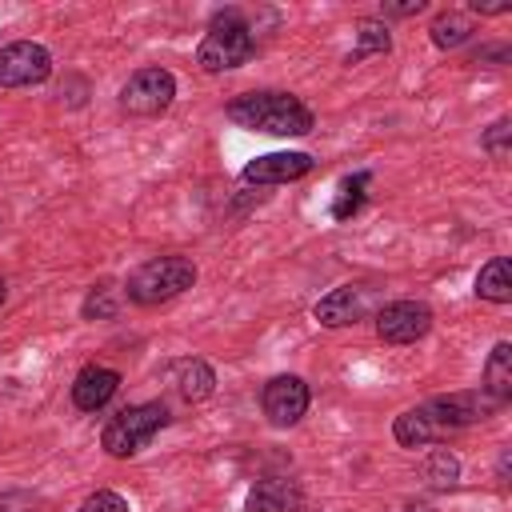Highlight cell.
Segmentation results:
<instances>
[{
	"label": "cell",
	"instance_id": "obj_1",
	"mask_svg": "<svg viewBox=\"0 0 512 512\" xmlns=\"http://www.w3.org/2000/svg\"><path fill=\"white\" fill-rule=\"evenodd\" d=\"M224 116L248 132H268V136H308L316 128L312 108L292 92H244L228 100Z\"/></svg>",
	"mask_w": 512,
	"mask_h": 512
},
{
	"label": "cell",
	"instance_id": "obj_2",
	"mask_svg": "<svg viewBox=\"0 0 512 512\" xmlns=\"http://www.w3.org/2000/svg\"><path fill=\"white\" fill-rule=\"evenodd\" d=\"M252 56H256V36H252L248 20L236 8L216 12L208 32H204V40H200V48H196V64L216 76V72H232V68L248 64Z\"/></svg>",
	"mask_w": 512,
	"mask_h": 512
},
{
	"label": "cell",
	"instance_id": "obj_3",
	"mask_svg": "<svg viewBox=\"0 0 512 512\" xmlns=\"http://www.w3.org/2000/svg\"><path fill=\"white\" fill-rule=\"evenodd\" d=\"M196 284V264L188 256H152L144 260L128 280H124V296L128 304H140V308H156V304H168L176 300L180 292H188Z\"/></svg>",
	"mask_w": 512,
	"mask_h": 512
},
{
	"label": "cell",
	"instance_id": "obj_4",
	"mask_svg": "<svg viewBox=\"0 0 512 512\" xmlns=\"http://www.w3.org/2000/svg\"><path fill=\"white\" fill-rule=\"evenodd\" d=\"M168 420H172V416H168V404H164V400L128 404V408H120V412L104 424L100 448H104L108 456H116V460H128V456H136Z\"/></svg>",
	"mask_w": 512,
	"mask_h": 512
},
{
	"label": "cell",
	"instance_id": "obj_5",
	"mask_svg": "<svg viewBox=\"0 0 512 512\" xmlns=\"http://www.w3.org/2000/svg\"><path fill=\"white\" fill-rule=\"evenodd\" d=\"M172 100H176V76L160 64L136 68L120 88V108L128 116H160L172 108Z\"/></svg>",
	"mask_w": 512,
	"mask_h": 512
},
{
	"label": "cell",
	"instance_id": "obj_6",
	"mask_svg": "<svg viewBox=\"0 0 512 512\" xmlns=\"http://www.w3.org/2000/svg\"><path fill=\"white\" fill-rule=\"evenodd\" d=\"M420 408L428 412V420H432V424L440 428V436H444V432L468 428V424H476V420H488L500 404L480 388V392H448V396H432V400H424Z\"/></svg>",
	"mask_w": 512,
	"mask_h": 512
},
{
	"label": "cell",
	"instance_id": "obj_7",
	"mask_svg": "<svg viewBox=\"0 0 512 512\" xmlns=\"http://www.w3.org/2000/svg\"><path fill=\"white\" fill-rule=\"evenodd\" d=\"M52 76V52L36 40H12L0 48V88H32Z\"/></svg>",
	"mask_w": 512,
	"mask_h": 512
},
{
	"label": "cell",
	"instance_id": "obj_8",
	"mask_svg": "<svg viewBox=\"0 0 512 512\" xmlns=\"http://www.w3.org/2000/svg\"><path fill=\"white\" fill-rule=\"evenodd\" d=\"M432 328V308L424 300H392L376 312V336L384 344H416Z\"/></svg>",
	"mask_w": 512,
	"mask_h": 512
},
{
	"label": "cell",
	"instance_id": "obj_9",
	"mask_svg": "<svg viewBox=\"0 0 512 512\" xmlns=\"http://www.w3.org/2000/svg\"><path fill=\"white\" fill-rule=\"evenodd\" d=\"M308 400H312L308 384L300 376H292V372L272 376L264 384V392H260V408H264L268 424H276V428H292L308 412Z\"/></svg>",
	"mask_w": 512,
	"mask_h": 512
},
{
	"label": "cell",
	"instance_id": "obj_10",
	"mask_svg": "<svg viewBox=\"0 0 512 512\" xmlns=\"http://www.w3.org/2000/svg\"><path fill=\"white\" fill-rule=\"evenodd\" d=\"M312 168L316 160L308 152H264L240 168V180L244 184H288V180L308 176Z\"/></svg>",
	"mask_w": 512,
	"mask_h": 512
},
{
	"label": "cell",
	"instance_id": "obj_11",
	"mask_svg": "<svg viewBox=\"0 0 512 512\" xmlns=\"http://www.w3.org/2000/svg\"><path fill=\"white\" fill-rule=\"evenodd\" d=\"M364 308H368V292L360 284H340V288H332L328 296L316 300L312 316L324 328H348V324H356L364 316Z\"/></svg>",
	"mask_w": 512,
	"mask_h": 512
},
{
	"label": "cell",
	"instance_id": "obj_12",
	"mask_svg": "<svg viewBox=\"0 0 512 512\" xmlns=\"http://www.w3.org/2000/svg\"><path fill=\"white\" fill-rule=\"evenodd\" d=\"M116 388H120V372H116V368H108V364H88V368H80L76 380H72V404H76L80 412H100V408L116 396Z\"/></svg>",
	"mask_w": 512,
	"mask_h": 512
},
{
	"label": "cell",
	"instance_id": "obj_13",
	"mask_svg": "<svg viewBox=\"0 0 512 512\" xmlns=\"http://www.w3.org/2000/svg\"><path fill=\"white\" fill-rule=\"evenodd\" d=\"M300 504H304V492L288 476H264L244 496V512H300Z\"/></svg>",
	"mask_w": 512,
	"mask_h": 512
},
{
	"label": "cell",
	"instance_id": "obj_14",
	"mask_svg": "<svg viewBox=\"0 0 512 512\" xmlns=\"http://www.w3.org/2000/svg\"><path fill=\"white\" fill-rule=\"evenodd\" d=\"M172 388H176V396H180L184 404H200V400L212 396V388H216V372H212L208 360H200V356H184V360L172 364Z\"/></svg>",
	"mask_w": 512,
	"mask_h": 512
},
{
	"label": "cell",
	"instance_id": "obj_15",
	"mask_svg": "<svg viewBox=\"0 0 512 512\" xmlns=\"http://www.w3.org/2000/svg\"><path fill=\"white\" fill-rule=\"evenodd\" d=\"M496 404H504L512 396V344L496 340L488 360H484V384H480Z\"/></svg>",
	"mask_w": 512,
	"mask_h": 512
},
{
	"label": "cell",
	"instance_id": "obj_16",
	"mask_svg": "<svg viewBox=\"0 0 512 512\" xmlns=\"http://www.w3.org/2000/svg\"><path fill=\"white\" fill-rule=\"evenodd\" d=\"M476 296L488 300V304H508L512 300V268H508V256H492L476 272Z\"/></svg>",
	"mask_w": 512,
	"mask_h": 512
},
{
	"label": "cell",
	"instance_id": "obj_17",
	"mask_svg": "<svg viewBox=\"0 0 512 512\" xmlns=\"http://www.w3.org/2000/svg\"><path fill=\"white\" fill-rule=\"evenodd\" d=\"M392 436H396V444H404V448H424V444H432V440L440 436V428H436V424L428 420V412L416 404V408H404V412L396 416Z\"/></svg>",
	"mask_w": 512,
	"mask_h": 512
},
{
	"label": "cell",
	"instance_id": "obj_18",
	"mask_svg": "<svg viewBox=\"0 0 512 512\" xmlns=\"http://www.w3.org/2000/svg\"><path fill=\"white\" fill-rule=\"evenodd\" d=\"M472 32H476V24H472V16H464V12H440V16L432 20V28H428L432 44H436V48H444V52H452V48L468 44V40H472Z\"/></svg>",
	"mask_w": 512,
	"mask_h": 512
},
{
	"label": "cell",
	"instance_id": "obj_19",
	"mask_svg": "<svg viewBox=\"0 0 512 512\" xmlns=\"http://www.w3.org/2000/svg\"><path fill=\"white\" fill-rule=\"evenodd\" d=\"M384 52H392V36H388V24L384 20H360L356 24V48L348 52V64H356V60H364V56H384Z\"/></svg>",
	"mask_w": 512,
	"mask_h": 512
},
{
	"label": "cell",
	"instance_id": "obj_20",
	"mask_svg": "<svg viewBox=\"0 0 512 512\" xmlns=\"http://www.w3.org/2000/svg\"><path fill=\"white\" fill-rule=\"evenodd\" d=\"M420 476L432 484V488H452L460 480V460L448 452V448H432L420 464Z\"/></svg>",
	"mask_w": 512,
	"mask_h": 512
},
{
	"label": "cell",
	"instance_id": "obj_21",
	"mask_svg": "<svg viewBox=\"0 0 512 512\" xmlns=\"http://www.w3.org/2000/svg\"><path fill=\"white\" fill-rule=\"evenodd\" d=\"M368 180H372L368 172H356V176H344V180H340V196L332 200V220H348V216H356V212H360Z\"/></svg>",
	"mask_w": 512,
	"mask_h": 512
},
{
	"label": "cell",
	"instance_id": "obj_22",
	"mask_svg": "<svg viewBox=\"0 0 512 512\" xmlns=\"http://www.w3.org/2000/svg\"><path fill=\"white\" fill-rule=\"evenodd\" d=\"M508 136H512V120H508V116H500V120L484 132V140H480V144H484V152H488L492 160H504V156H508Z\"/></svg>",
	"mask_w": 512,
	"mask_h": 512
},
{
	"label": "cell",
	"instance_id": "obj_23",
	"mask_svg": "<svg viewBox=\"0 0 512 512\" xmlns=\"http://www.w3.org/2000/svg\"><path fill=\"white\" fill-rule=\"evenodd\" d=\"M80 312H84V320H108V316L116 312V300H112V288H92Z\"/></svg>",
	"mask_w": 512,
	"mask_h": 512
},
{
	"label": "cell",
	"instance_id": "obj_24",
	"mask_svg": "<svg viewBox=\"0 0 512 512\" xmlns=\"http://www.w3.org/2000/svg\"><path fill=\"white\" fill-rule=\"evenodd\" d=\"M76 512H128V500H124L120 492H112V488H100V492H92Z\"/></svg>",
	"mask_w": 512,
	"mask_h": 512
},
{
	"label": "cell",
	"instance_id": "obj_25",
	"mask_svg": "<svg viewBox=\"0 0 512 512\" xmlns=\"http://www.w3.org/2000/svg\"><path fill=\"white\" fill-rule=\"evenodd\" d=\"M424 12V0H408V4H384L380 16H416Z\"/></svg>",
	"mask_w": 512,
	"mask_h": 512
},
{
	"label": "cell",
	"instance_id": "obj_26",
	"mask_svg": "<svg viewBox=\"0 0 512 512\" xmlns=\"http://www.w3.org/2000/svg\"><path fill=\"white\" fill-rule=\"evenodd\" d=\"M472 12H484V16H500V12H508V4H472Z\"/></svg>",
	"mask_w": 512,
	"mask_h": 512
},
{
	"label": "cell",
	"instance_id": "obj_27",
	"mask_svg": "<svg viewBox=\"0 0 512 512\" xmlns=\"http://www.w3.org/2000/svg\"><path fill=\"white\" fill-rule=\"evenodd\" d=\"M496 472H500V484H508V448L500 452V464H496Z\"/></svg>",
	"mask_w": 512,
	"mask_h": 512
},
{
	"label": "cell",
	"instance_id": "obj_28",
	"mask_svg": "<svg viewBox=\"0 0 512 512\" xmlns=\"http://www.w3.org/2000/svg\"><path fill=\"white\" fill-rule=\"evenodd\" d=\"M400 512H436V508H432V504H404Z\"/></svg>",
	"mask_w": 512,
	"mask_h": 512
},
{
	"label": "cell",
	"instance_id": "obj_29",
	"mask_svg": "<svg viewBox=\"0 0 512 512\" xmlns=\"http://www.w3.org/2000/svg\"><path fill=\"white\" fill-rule=\"evenodd\" d=\"M0 512H16V496H4L0 500Z\"/></svg>",
	"mask_w": 512,
	"mask_h": 512
},
{
	"label": "cell",
	"instance_id": "obj_30",
	"mask_svg": "<svg viewBox=\"0 0 512 512\" xmlns=\"http://www.w3.org/2000/svg\"><path fill=\"white\" fill-rule=\"evenodd\" d=\"M4 296H8V288H4V280H0V304H4Z\"/></svg>",
	"mask_w": 512,
	"mask_h": 512
}]
</instances>
